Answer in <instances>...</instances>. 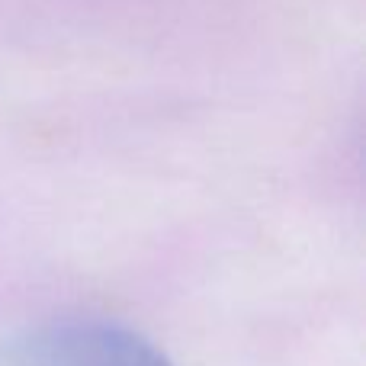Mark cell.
Returning a JSON list of instances; mask_svg holds the SVG:
<instances>
[{
  "instance_id": "1",
  "label": "cell",
  "mask_w": 366,
  "mask_h": 366,
  "mask_svg": "<svg viewBox=\"0 0 366 366\" xmlns=\"http://www.w3.org/2000/svg\"><path fill=\"white\" fill-rule=\"evenodd\" d=\"M13 366H174L148 337L113 322L68 318L32 331Z\"/></svg>"
}]
</instances>
